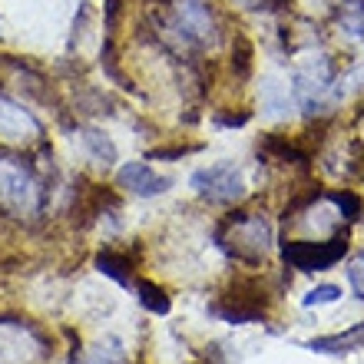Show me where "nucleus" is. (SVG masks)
<instances>
[{"label":"nucleus","instance_id":"obj_10","mask_svg":"<svg viewBox=\"0 0 364 364\" xmlns=\"http://www.w3.org/2000/svg\"><path fill=\"white\" fill-rule=\"evenodd\" d=\"M80 139H83V146H87V153L93 156L96 163H103V166H109L116 159V146L106 139L103 133H96V129H83L80 133Z\"/></svg>","mask_w":364,"mask_h":364},{"label":"nucleus","instance_id":"obj_13","mask_svg":"<svg viewBox=\"0 0 364 364\" xmlns=\"http://www.w3.org/2000/svg\"><path fill=\"white\" fill-rule=\"evenodd\" d=\"M341 298V288L338 285H318L311 288L305 295V308H315V305H328V301H338Z\"/></svg>","mask_w":364,"mask_h":364},{"label":"nucleus","instance_id":"obj_2","mask_svg":"<svg viewBox=\"0 0 364 364\" xmlns=\"http://www.w3.org/2000/svg\"><path fill=\"white\" fill-rule=\"evenodd\" d=\"M345 252H348V239L345 235H335V239H328V242H285V245H282V259H285L291 269L325 272V269H331Z\"/></svg>","mask_w":364,"mask_h":364},{"label":"nucleus","instance_id":"obj_3","mask_svg":"<svg viewBox=\"0 0 364 364\" xmlns=\"http://www.w3.org/2000/svg\"><path fill=\"white\" fill-rule=\"evenodd\" d=\"M192 189L199 192L202 199L209 202H239L245 196V182H242L239 169L232 163H219V166H209V169H199L192 173Z\"/></svg>","mask_w":364,"mask_h":364},{"label":"nucleus","instance_id":"obj_4","mask_svg":"<svg viewBox=\"0 0 364 364\" xmlns=\"http://www.w3.org/2000/svg\"><path fill=\"white\" fill-rule=\"evenodd\" d=\"M176 23H179L182 37L192 40V43L209 47L219 40V23H215L205 0H179L176 4Z\"/></svg>","mask_w":364,"mask_h":364},{"label":"nucleus","instance_id":"obj_17","mask_svg":"<svg viewBox=\"0 0 364 364\" xmlns=\"http://www.w3.org/2000/svg\"><path fill=\"white\" fill-rule=\"evenodd\" d=\"M361 262H364V255H361Z\"/></svg>","mask_w":364,"mask_h":364},{"label":"nucleus","instance_id":"obj_16","mask_svg":"<svg viewBox=\"0 0 364 364\" xmlns=\"http://www.w3.org/2000/svg\"><path fill=\"white\" fill-rule=\"evenodd\" d=\"M351 282H355V288H358V295L364 298V262H358L355 269H351Z\"/></svg>","mask_w":364,"mask_h":364},{"label":"nucleus","instance_id":"obj_7","mask_svg":"<svg viewBox=\"0 0 364 364\" xmlns=\"http://www.w3.org/2000/svg\"><path fill=\"white\" fill-rule=\"evenodd\" d=\"M0 136H7V139H14V143H23V139L40 136V126L27 109H20V106L0 100Z\"/></svg>","mask_w":364,"mask_h":364},{"label":"nucleus","instance_id":"obj_12","mask_svg":"<svg viewBox=\"0 0 364 364\" xmlns=\"http://www.w3.org/2000/svg\"><path fill=\"white\" fill-rule=\"evenodd\" d=\"M139 301H143L153 315H166V311H169V295H166L163 288L149 285V282H139Z\"/></svg>","mask_w":364,"mask_h":364},{"label":"nucleus","instance_id":"obj_9","mask_svg":"<svg viewBox=\"0 0 364 364\" xmlns=\"http://www.w3.org/2000/svg\"><path fill=\"white\" fill-rule=\"evenodd\" d=\"M96 269L103 272V275L116 278L119 285H129V282H133V269H129V259L116 255V252H100V255H96Z\"/></svg>","mask_w":364,"mask_h":364},{"label":"nucleus","instance_id":"obj_14","mask_svg":"<svg viewBox=\"0 0 364 364\" xmlns=\"http://www.w3.org/2000/svg\"><path fill=\"white\" fill-rule=\"evenodd\" d=\"M331 202H335L338 209L345 212L348 219H358V215H361V199H358V196H351V192H331Z\"/></svg>","mask_w":364,"mask_h":364},{"label":"nucleus","instance_id":"obj_11","mask_svg":"<svg viewBox=\"0 0 364 364\" xmlns=\"http://www.w3.org/2000/svg\"><path fill=\"white\" fill-rule=\"evenodd\" d=\"M338 23L355 33V37H364V0H341L338 7Z\"/></svg>","mask_w":364,"mask_h":364},{"label":"nucleus","instance_id":"obj_6","mask_svg":"<svg viewBox=\"0 0 364 364\" xmlns=\"http://www.w3.org/2000/svg\"><path fill=\"white\" fill-rule=\"evenodd\" d=\"M119 186L129 189L133 196H159V192L173 186V179L169 176H156L146 163H126L119 169Z\"/></svg>","mask_w":364,"mask_h":364},{"label":"nucleus","instance_id":"obj_5","mask_svg":"<svg viewBox=\"0 0 364 364\" xmlns=\"http://www.w3.org/2000/svg\"><path fill=\"white\" fill-rule=\"evenodd\" d=\"M0 205L10 212H33L40 205V189L20 166H0Z\"/></svg>","mask_w":364,"mask_h":364},{"label":"nucleus","instance_id":"obj_15","mask_svg":"<svg viewBox=\"0 0 364 364\" xmlns=\"http://www.w3.org/2000/svg\"><path fill=\"white\" fill-rule=\"evenodd\" d=\"M90 364H123V358H119V351H113V348H100V351L90 358Z\"/></svg>","mask_w":364,"mask_h":364},{"label":"nucleus","instance_id":"obj_1","mask_svg":"<svg viewBox=\"0 0 364 364\" xmlns=\"http://www.w3.org/2000/svg\"><path fill=\"white\" fill-rule=\"evenodd\" d=\"M222 232H229L222 242H225L232 255H235V259H242V262L265 259V252H269V245H272L269 222H265V215H255V212L232 215V219L222 225Z\"/></svg>","mask_w":364,"mask_h":364},{"label":"nucleus","instance_id":"obj_8","mask_svg":"<svg viewBox=\"0 0 364 364\" xmlns=\"http://www.w3.org/2000/svg\"><path fill=\"white\" fill-rule=\"evenodd\" d=\"M311 351H321V355H345V351H358L364 348V321L355 328H348L341 335H328V338H311L308 341Z\"/></svg>","mask_w":364,"mask_h":364}]
</instances>
